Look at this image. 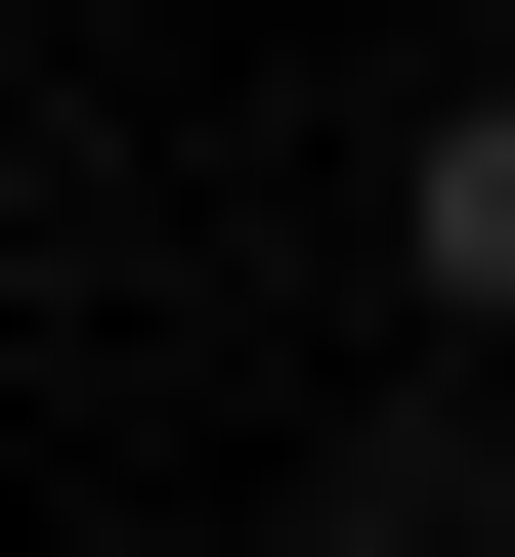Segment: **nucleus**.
I'll return each mask as SVG.
<instances>
[{
	"label": "nucleus",
	"instance_id": "obj_1",
	"mask_svg": "<svg viewBox=\"0 0 515 557\" xmlns=\"http://www.w3.org/2000/svg\"><path fill=\"white\" fill-rule=\"evenodd\" d=\"M387 258H430V300H473V344H515V86H473V129H430V172H387Z\"/></svg>",
	"mask_w": 515,
	"mask_h": 557
}]
</instances>
